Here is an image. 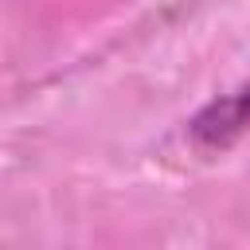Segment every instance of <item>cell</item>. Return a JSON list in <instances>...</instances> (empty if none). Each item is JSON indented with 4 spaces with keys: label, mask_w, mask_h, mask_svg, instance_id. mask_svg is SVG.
Segmentation results:
<instances>
[{
    "label": "cell",
    "mask_w": 250,
    "mask_h": 250,
    "mask_svg": "<svg viewBox=\"0 0 250 250\" xmlns=\"http://www.w3.org/2000/svg\"><path fill=\"white\" fill-rule=\"evenodd\" d=\"M242 133H250V82L230 90L227 98H215L191 117V141L207 152L234 145Z\"/></svg>",
    "instance_id": "6da1fadb"
}]
</instances>
